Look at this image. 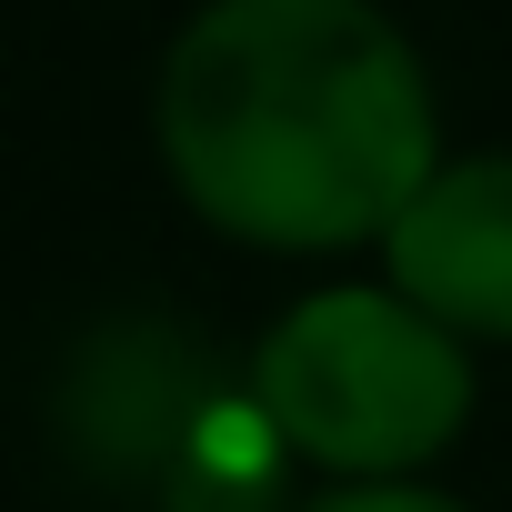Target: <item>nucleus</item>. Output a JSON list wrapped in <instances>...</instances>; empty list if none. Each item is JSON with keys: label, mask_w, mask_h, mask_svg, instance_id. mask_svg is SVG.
Returning <instances> with one entry per match:
<instances>
[{"label": "nucleus", "mask_w": 512, "mask_h": 512, "mask_svg": "<svg viewBox=\"0 0 512 512\" xmlns=\"http://www.w3.org/2000/svg\"><path fill=\"white\" fill-rule=\"evenodd\" d=\"M382 282L472 352H512V151H442L372 241Z\"/></svg>", "instance_id": "4"}, {"label": "nucleus", "mask_w": 512, "mask_h": 512, "mask_svg": "<svg viewBox=\"0 0 512 512\" xmlns=\"http://www.w3.org/2000/svg\"><path fill=\"white\" fill-rule=\"evenodd\" d=\"M231 382L211 372V342H191L171 312H111V322H91L61 352V372H51V432H61V452H71L81 482L151 502L171 482V462L191 452V432L221 412Z\"/></svg>", "instance_id": "3"}, {"label": "nucleus", "mask_w": 512, "mask_h": 512, "mask_svg": "<svg viewBox=\"0 0 512 512\" xmlns=\"http://www.w3.org/2000/svg\"><path fill=\"white\" fill-rule=\"evenodd\" d=\"M151 151L231 251L342 262L452 141L432 61L382 0H201L151 81Z\"/></svg>", "instance_id": "1"}, {"label": "nucleus", "mask_w": 512, "mask_h": 512, "mask_svg": "<svg viewBox=\"0 0 512 512\" xmlns=\"http://www.w3.org/2000/svg\"><path fill=\"white\" fill-rule=\"evenodd\" d=\"M241 392L312 482H422L472 432L482 352L372 272L282 302L241 352Z\"/></svg>", "instance_id": "2"}, {"label": "nucleus", "mask_w": 512, "mask_h": 512, "mask_svg": "<svg viewBox=\"0 0 512 512\" xmlns=\"http://www.w3.org/2000/svg\"><path fill=\"white\" fill-rule=\"evenodd\" d=\"M302 512H472V502L422 472V482H322Z\"/></svg>", "instance_id": "5"}]
</instances>
